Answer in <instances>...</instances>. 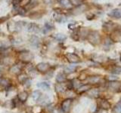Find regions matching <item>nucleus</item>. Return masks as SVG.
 <instances>
[{
	"instance_id": "nucleus-40",
	"label": "nucleus",
	"mask_w": 121,
	"mask_h": 113,
	"mask_svg": "<svg viewBox=\"0 0 121 113\" xmlns=\"http://www.w3.org/2000/svg\"><path fill=\"white\" fill-rule=\"evenodd\" d=\"M95 14H92V13H89V14H87V16H86V18L88 19V20H93V19L95 18Z\"/></svg>"
},
{
	"instance_id": "nucleus-16",
	"label": "nucleus",
	"mask_w": 121,
	"mask_h": 113,
	"mask_svg": "<svg viewBox=\"0 0 121 113\" xmlns=\"http://www.w3.org/2000/svg\"><path fill=\"white\" fill-rule=\"evenodd\" d=\"M113 41L111 39V38H106L104 39V45H103V48L104 49L105 51H108L111 49V46L113 45Z\"/></svg>"
},
{
	"instance_id": "nucleus-12",
	"label": "nucleus",
	"mask_w": 121,
	"mask_h": 113,
	"mask_svg": "<svg viewBox=\"0 0 121 113\" xmlns=\"http://www.w3.org/2000/svg\"><path fill=\"white\" fill-rule=\"evenodd\" d=\"M66 90H67V87L66 83H58L55 85V90L58 93H63Z\"/></svg>"
},
{
	"instance_id": "nucleus-7",
	"label": "nucleus",
	"mask_w": 121,
	"mask_h": 113,
	"mask_svg": "<svg viewBox=\"0 0 121 113\" xmlns=\"http://www.w3.org/2000/svg\"><path fill=\"white\" fill-rule=\"evenodd\" d=\"M111 39L113 41H117V42H121V30L120 29H117L113 30L112 32L111 36Z\"/></svg>"
},
{
	"instance_id": "nucleus-45",
	"label": "nucleus",
	"mask_w": 121,
	"mask_h": 113,
	"mask_svg": "<svg viewBox=\"0 0 121 113\" xmlns=\"http://www.w3.org/2000/svg\"><path fill=\"white\" fill-rule=\"evenodd\" d=\"M120 61H121V54H120Z\"/></svg>"
},
{
	"instance_id": "nucleus-19",
	"label": "nucleus",
	"mask_w": 121,
	"mask_h": 113,
	"mask_svg": "<svg viewBox=\"0 0 121 113\" xmlns=\"http://www.w3.org/2000/svg\"><path fill=\"white\" fill-rule=\"evenodd\" d=\"M101 80V78L100 76H97V75L90 76L87 78V81H88L89 84H97V83H99Z\"/></svg>"
},
{
	"instance_id": "nucleus-42",
	"label": "nucleus",
	"mask_w": 121,
	"mask_h": 113,
	"mask_svg": "<svg viewBox=\"0 0 121 113\" xmlns=\"http://www.w3.org/2000/svg\"><path fill=\"white\" fill-rule=\"evenodd\" d=\"M108 79L109 81H116L117 79V77H115V76H108Z\"/></svg>"
},
{
	"instance_id": "nucleus-27",
	"label": "nucleus",
	"mask_w": 121,
	"mask_h": 113,
	"mask_svg": "<svg viewBox=\"0 0 121 113\" xmlns=\"http://www.w3.org/2000/svg\"><path fill=\"white\" fill-rule=\"evenodd\" d=\"M98 93H99V91L97 89H91L88 90V95L91 97H97Z\"/></svg>"
},
{
	"instance_id": "nucleus-28",
	"label": "nucleus",
	"mask_w": 121,
	"mask_h": 113,
	"mask_svg": "<svg viewBox=\"0 0 121 113\" xmlns=\"http://www.w3.org/2000/svg\"><path fill=\"white\" fill-rule=\"evenodd\" d=\"M18 81H20L21 84H24V83L28 80V78H27V75H25V74H20L18 75L17 77Z\"/></svg>"
},
{
	"instance_id": "nucleus-33",
	"label": "nucleus",
	"mask_w": 121,
	"mask_h": 113,
	"mask_svg": "<svg viewBox=\"0 0 121 113\" xmlns=\"http://www.w3.org/2000/svg\"><path fill=\"white\" fill-rule=\"evenodd\" d=\"M31 2V0H19V6L24 8L27 6Z\"/></svg>"
},
{
	"instance_id": "nucleus-39",
	"label": "nucleus",
	"mask_w": 121,
	"mask_h": 113,
	"mask_svg": "<svg viewBox=\"0 0 121 113\" xmlns=\"http://www.w3.org/2000/svg\"><path fill=\"white\" fill-rule=\"evenodd\" d=\"M113 112L115 113H121V103H117L114 108H113Z\"/></svg>"
},
{
	"instance_id": "nucleus-3",
	"label": "nucleus",
	"mask_w": 121,
	"mask_h": 113,
	"mask_svg": "<svg viewBox=\"0 0 121 113\" xmlns=\"http://www.w3.org/2000/svg\"><path fill=\"white\" fill-rule=\"evenodd\" d=\"M108 88L113 91H120L121 90V82L117 81H112L108 82Z\"/></svg>"
},
{
	"instance_id": "nucleus-10",
	"label": "nucleus",
	"mask_w": 121,
	"mask_h": 113,
	"mask_svg": "<svg viewBox=\"0 0 121 113\" xmlns=\"http://www.w3.org/2000/svg\"><path fill=\"white\" fill-rule=\"evenodd\" d=\"M53 19L58 23H60V24H63L66 20H67V17L64 16V15L61 14H58V13H54L53 14Z\"/></svg>"
},
{
	"instance_id": "nucleus-5",
	"label": "nucleus",
	"mask_w": 121,
	"mask_h": 113,
	"mask_svg": "<svg viewBox=\"0 0 121 113\" xmlns=\"http://www.w3.org/2000/svg\"><path fill=\"white\" fill-rule=\"evenodd\" d=\"M25 28L26 29V31H28L29 32H34L37 33L40 31L39 26L37 24H34V23H30V24H26Z\"/></svg>"
},
{
	"instance_id": "nucleus-38",
	"label": "nucleus",
	"mask_w": 121,
	"mask_h": 113,
	"mask_svg": "<svg viewBox=\"0 0 121 113\" xmlns=\"http://www.w3.org/2000/svg\"><path fill=\"white\" fill-rule=\"evenodd\" d=\"M71 38L74 41H78L79 39V31L74 30V32L71 34Z\"/></svg>"
},
{
	"instance_id": "nucleus-13",
	"label": "nucleus",
	"mask_w": 121,
	"mask_h": 113,
	"mask_svg": "<svg viewBox=\"0 0 121 113\" xmlns=\"http://www.w3.org/2000/svg\"><path fill=\"white\" fill-rule=\"evenodd\" d=\"M87 8H88V7H87L86 5L81 4L80 5L77 6V7H76V8L73 10V13L74 14H79L83 13L84 11H86V10L87 9Z\"/></svg>"
},
{
	"instance_id": "nucleus-21",
	"label": "nucleus",
	"mask_w": 121,
	"mask_h": 113,
	"mask_svg": "<svg viewBox=\"0 0 121 113\" xmlns=\"http://www.w3.org/2000/svg\"><path fill=\"white\" fill-rule=\"evenodd\" d=\"M91 89V86L90 85L87 84V85H81L79 88H77V91L78 93H84V92H86L88 91L89 90Z\"/></svg>"
},
{
	"instance_id": "nucleus-14",
	"label": "nucleus",
	"mask_w": 121,
	"mask_h": 113,
	"mask_svg": "<svg viewBox=\"0 0 121 113\" xmlns=\"http://www.w3.org/2000/svg\"><path fill=\"white\" fill-rule=\"evenodd\" d=\"M54 28H55V26H54V25H53L52 23H51V22H45L44 27L42 29V31H43V32L44 34H46L48 32L52 31V29H54Z\"/></svg>"
},
{
	"instance_id": "nucleus-20",
	"label": "nucleus",
	"mask_w": 121,
	"mask_h": 113,
	"mask_svg": "<svg viewBox=\"0 0 121 113\" xmlns=\"http://www.w3.org/2000/svg\"><path fill=\"white\" fill-rule=\"evenodd\" d=\"M27 98H28V93L26 91H22L21 93H19L17 95V99L19 100V101L22 102V103L26 102Z\"/></svg>"
},
{
	"instance_id": "nucleus-44",
	"label": "nucleus",
	"mask_w": 121,
	"mask_h": 113,
	"mask_svg": "<svg viewBox=\"0 0 121 113\" xmlns=\"http://www.w3.org/2000/svg\"><path fill=\"white\" fill-rule=\"evenodd\" d=\"M97 113H107L106 112V111L105 110H104V109H100V110H98V112H97Z\"/></svg>"
},
{
	"instance_id": "nucleus-36",
	"label": "nucleus",
	"mask_w": 121,
	"mask_h": 113,
	"mask_svg": "<svg viewBox=\"0 0 121 113\" xmlns=\"http://www.w3.org/2000/svg\"><path fill=\"white\" fill-rule=\"evenodd\" d=\"M79 27V24L77 22H74V23H71L69 25H68V28L72 30H77V28Z\"/></svg>"
},
{
	"instance_id": "nucleus-41",
	"label": "nucleus",
	"mask_w": 121,
	"mask_h": 113,
	"mask_svg": "<svg viewBox=\"0 0 121 113\" xmlns=\"http://www.w3.org/2000/svg\"><path fill=\"white\" fill-rule=\"evenodd\" d=\"M43 1L45 5H51V4L54 2L55 0H43Z\"/></svg>"
},
{
	"instance_id": "nucleus-30",
	"label": "nucleus",
	"mask_w": 121,
	"mask_h": 113,
	"mask_svg": "<svg viewBox=\"0 0 121 113\" xmlns=\"http://www.w3.org/2000/svg\"><path fill=\"white\" fill-rule=\"evenodd\" d=\"M42 16H43V14H41L40 12H38V11H35V12H33L32 14H30V17L31 19H35V20L41 18Z\"/></svg>"
},
{
	"instance_id": "nucleus-1",
	"label": "nucleus",
	"mask_w": 121,
	"mask_h": 113,
	"mask_svg": "<svg viewBox=\"0 0 121 113\" xmlns=\"http://www.w3.org/2000/svg\"><path fill=\"white\" fill-rule=\"evenodd\" d=\"M87 39L93 45H97L101 42V36L97 31H91L89 32Z\"/></svg>"
},
{
	"instance_id": "nucleus-17",
	"label": "nucleus",
	"mask_w": 121,
	"mask_h": 113,
	"mask_svg": "<svg viewBox=\"0 0 121 113\" xmlns=\"http://www.w3.org/2000/svg\"><path fill=\"white\" fill-rule=\"evenodd\" d=\"M99 105H100V108L101 109H104V110H108V109L111 108V103H110L108 101L103 100V99L100 100Z\"/></svg>"
},
{
	"instance_id": "nucleus-4",
	"label": "nucleus",
	"mask_w": 121,
	"mask_h": 113,
	"mask_svg": "<svg viewBox=\"0 0 121 113\" xmlns=\"http://www.w3.org/2000/svg\"><path fill=\"white\" fill-rule=\"evenodd\" d=\"M65 56L70 63H77L80 62V58L79 57V56H77L76 54H73V53H67Z\"/></svg>"
},
{
	"instance_id": "nucleus-18",
	"label": "nucleus",
	"mask_w": 121,
	"mask_h": 113,
	"mask_svg": "<svg viewBox=\"0 0 121 113\" xmlns=\"http://www.w3.org/2000/svg\"><path fill=\"white\" fill-rule=\"evenodd\" d=\"M9 72L14 75H19L21 73V69L20 66H18L17 64V65H14L11 66L9 69Z\"/></svg>"
},
{
	"instance_id": "nucleus-11",
	"label": "nucleus",
	"mask_w": 121,
	"mask_h": 113,
	"mask_svg": "<svg viewBox=\"0 0 121 113\" xmlns=\"http://www.w3.org/2000/svg\"><path fill=\"white\" fill-rule=\"evenodd\" d=\"M108 16L112 18H115V19L121 18V9L115 8V9L111 11L108 13Z\"/></svg>"
},
{
	"instance_id": "nucleus-43",
	"label": "nucleus",
	"mask_w": 121,
	"mask_h": 113,
	"mask_svg": "<svg viewBox=\"0 0 121 113\" xmlns=\"http://www.w3.org/2000/svg\"><path fill=\"white\" fill-rule=\"evenodd\" d=\"M8 17H1L0 18V24H2V23H3L4 21H5V20H8Z\"/></svg>"
},
{
	"instance_id": "nucleus-22",
	"label": "nucleus",
	"mask_w": 121,
	"mask_h": 113,
	"mask_svg": "<svg viewBox=\"0 0 121 113\" xmlns=\"http://www.w3.org/2000/svg\"><path fill=\"white\" fill-rule=\"evenodd\" d=\"M10 85V81L8 78H1L0 77V86H2V88H8Z\"/></svg>"
},
{
	"instance_id": "nucleus-46",
	"label": "nucleus",
	"mask_w": 121,
	"mask_h": 113,
	"mask_svg": "<svg viewBox=\"0 0 121 113\" xmlns=\"http://www.w3.org/2000/svg\"><path fill=\"white\" fill-rule=\"evenodd\" d=\"M120 30H121V26H120Z\"/></svg>"
},
{
	"instance_id": "nucleus-15",
	"label": "nucleus",
	"mask_w": 121,
	"mask_h": 113,
	"mask_svg": "<svg viewBox=\"0 0 121 113\" xmlns=\"http://www.w3.org/2000/svg\"><path fill=\"white\" fill-rule=\"evenodd\" d=\"M30 44L32 45L33 47H36L38 48L39 46V44H40V39L36 36H32L30 37V39L29 40Z\"/></svg>"
},
{
	"instance_id": "nucleus-37",
	"label": "nucleus",
	"mask_w": 121,
	"mask_h": 113,
	"mask_svg": "<svg viewBox=\"0 0 121 113\" xmlns=\"http://www.w3.org/2000/svg\"><path fill=\"white\" fill-rule=\"evenodd\" d=\"M72 84H73V87L75 88H78L81 86V82L79 79H74V80L72 81Z\"/></svg>"
},
{
	"instance_id": "nucleus-29",
	"label": "nucleus",
	"mask_w": 121,
	"mask_h": 113,
	"mask_svg": "<svg viewBox=\"0 0 121 113\" xmlns=\"http://www.w3.org/2000/svg\"><path fill=\"white\" fill-rule=\"evenodd\" d=\"M37 87L41 88V89H43V90H49L50 89V85H49L46 82H40L37 85Z\"/></svg>"
},
{
	"instance_id": "nucleus-26",
	"label": "nucleus",
	"mask_w": 121,
	"mask_h": 113,
	"mask_svg": "<svg viewBox=\"0 0 121 113\" xmlns=\"http://www.w3.org/2000/svg\"><path fill=\"white\" fill-rule=\"evenodd\" d=\"M54 38L59 41H63L67 39V36L65 35H64L62 33H58V34H55L54 35Z\"/></svg>"
},
{
	"instance_id": "nucleus-6",
	"label": "nucleus",
	"mask_w": 121,
	"mask_h": 113,
	"mask_svg": "<svg viewBox=\"0 0 121 113\" xmlns=\"http://www.w3.org/2000/svg\"><path fill=\"white\" fill-rule=\"evenodd\" d=\"M71 104H72V99H68L64 100L62 103H61V109L62 111L64 113H68L70 112V106H71Z\"/></svg>"
},
{
	"instance_id": "nucleus-2",
	"label": "nucleus",
	"mask_w": 121,
	"mask_h": 113,
	"mask_svg": "<svg viewBox=\"0 0 121 113\" xmlns=\"http://www.w3.org/2000/svg\"><path fill=\"white\" fill-rule=\"evenodd\" d=\"M33 54L29 51H22L19 54V59L24 63H29L33 59Z\"/></svg>"
},
{
	"instance_id": "nucleus-25",
	"label": "nucleus",
	"mask_w": 121,
	"mask_h": 113,
	"mask_svg": "<svg viewBox=\"0 0 121 113\" xmlns=\"http://www.w3.org/2000/svg\"><path fill=\"white\" fill-rule=\"evenodd\" d=\"M58 2L62 7L66 8H68L71 6L70 0H58Z\"/></svg>"
},
{
	"instance_id": "nucleus-23",
	"label": "nucleus",
	"mask_w": 121,
	"mask_h": 113,
	"mask_svg": "<svg viewBox=\"0 0 121 113\" xmlns=\"http://www.w3.org/2000/svg\"><path fill=\"white\" fill-rule=\"evenodd\" d=\"M76 69H77V66H74V65H70V66H67L64 68V73H67V74H70L75 72Z\"/></svg>"
},
{
	"instance_id": "nucleus-32",
	"label": "nucleus",
	"mask_w": 121,
	"mask_h": 113,
	"mask_svg": "<svg viewBox=\"0 0 121 113\" xmlns=\"http://www.w3.org/2000/svg\"><path fill=\"white\" fill-rule=\"evenodd\" d=\"M39 103L41 105H47L49 103V98L47 96H45V97H41L39 98Z\"/></svg>"
},
{
	"instance_id": "nucleus-35",
	"label": "nucleus",
	"mask_w": 121,
	"mask_h": 113,
	"mask_svg": "<svg viewBox=\"0 0 121 113\" xmlns=\"http://www.w3.org/2000/svg\"><path fill=\"white\" fill-rule=\"evenodd\" d=\"M83 1H84V0H70L71 5H74L76 7L80 5L81 4H82Z\"/></svg>"
},
{
	"instance_id": "nucleus-34",
	"label": "nucleus",
	"mask_w": 121,
	"mask_h": 113,
	"mask_svg": "<svg viewBox=\"0 0 121 113\" xmlns=\"http://www.w3.org/2000/svg\"><path fill=\"white\" fill-rule=\"evenodd\" d=\"M111 73L113 74H120L121 73V67L117 66H113L111 69Z\"/></svg>"
},
{
	"instance_id": "nucleus-31",
	"label": "nucleus",
	"mask_w": 121,
	"mask_h": 113,
	"mask_svg": "<svg viewBox=\"0 0 121 113\" xmlns=\"http://www.w3.org/2000/svg\"><path fill=\"white\" fill-rule=\"evenodd\" d=\"M32 97H33V99L35 100V101H38L39 100V98L42 97V93L39 91V90H35L33 94H32Z\"/></svg>"
},
{
	"instance_id": "nucleus-9",
	"label": "nucleus",
	"mask_w": 121,
	"mask_h": 113,
	"mask_svg": "<svg viewBox=\"0 0 121 113\" xmlns=\"http://www.w3.org/2000/svg\"><path fill=\"white\" fill-rule=\"evenodd\" d=\"M114 24L111 21H108V22H104L103 25H102V28H103L104 31L106 32H111V31L114 30Z\"/></svg>"
},
{
	"instance_id": "nucleus-8",
	"label": "nucleus",
	"mask_w": 121,
	"mask_h": 113,
	"mask_svg": "<svg viewBox=\"0 0 121 113\" xmlns=\"http://www.w3.org/2000/svg\"><path fill=\"white\" fill-rule=\"evenodd\" d=\"M36 69L42 73H47L50 69V65L47 63H40L36 66Z\"/></svg>"
},
{
	"instance_id": "nucleus-24",
	"label": "nucleus",
	"mask_w": 121,
	"mask_h": 113,
	"mask_svg": "<svg viewBox=\"0 0 121 113\" xmlns=\"http://www.w3.org/2000/svg\"><path fill=\"white\" fill-rule=\"evenodd\" d=\"M65 80H66V75L64 74V73H58V75H57L56 81H58V83L64 82Z\"/></svg>"
}]
</instances>
